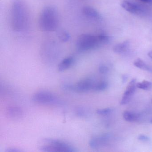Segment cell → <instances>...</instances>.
<instances>
[{
	"label": "cell",
	"instance_id": "obj_23",
	"mask_svg": "<svg viewBox=\"0 0 152 152\" xmlns=\"http://www.w3.org/2000/svg\"><path fill=\"white\" fill-rule=\"evenodd\" d=\"M138 139L139 140L143 141H148L150 140L149 137L145 135H140L138 137Z\"/></svg>",
	"mask_w": 152,
	"mask_h": 152
},
{
	"label": "cell",
	"instance_id": "obj_5",
	"mask_svg": "<svg viewBox=\"0 0 152 152\" xmlns=\"http://www.w3.org/2000/svg\"><path fill=\"white\" fill-rule=\"evenodd\" d=\"M33 101L41 104L58 105L61 104V99L53 93L49 91H42L35 92L33 95Z\"/></svg>",
	"mask_w": 152,
	"mask_h": 152
},
{
	"label": "cell",
	"instance_id": "obj_8",
	"mask_svg": "<svg viewBox=\"0 0 152 152\" xmlns=\"http://www.w3.org/2000/svg\"><path fill=\"white\" fill-rule=\"evenodd\" d=\"M136 88H137L136 80L135 79H132L129 83L124 93L121 100V105L126 104L129 103L136 91Z\"/></svg>",
	"mask_w": 152,
	"mask_h": 152
},
{
	"label": "cell",
	"instance_id": "obj_4",
	"mask_svg": "<svg viewBox=\"0 0 152 152\" xmlns=\"http://www.w3.org/2000/svg\"><path fill=\"white\" fill-rule=\"evenodd\" d=\"M101 45L97 36L91 34H82L78 38L76 48L80 52L93 49Z\"/></svg>",
	"mask_w": 152,
	"mask_h": 152
},
{
	"label": "cell",
	"instance_id": "obj_10",
	"mask_svg": "<svg viewBox=\"0 0 152 152\" xmlns=\"http://www.w3.org/2000/svg\"><path fill=\"white\" fill-rule=\"evenodd\" d=\"M8 117L13 120H18L22 118L23 115V112L22 108L19 107L10 106L7 110Z\"/></svg>",
	"mask_w": 152,
	"mask_h": 152
},
{
	"label": "cell",
	"instance_id": "obj_6",
	"mask_svg": "<svg viewBox=\"0 0 152 152\" xmlns=\"http://www.w3.org/2000/svg\"><path fill=\"white\" fill-rule=\"evenodd\" d=\"M96 82L92 78H88L83 79L75 84H64L63 88L66 90L77 92H86L90 91H94Z\"/></svg>",
	"mask_w": 152,
	"mask_h": 152
},
{
	"label": "cell",
	"instance_id": "obj_14",
	"mask_svg": "<svg viewBox=\"0 0 152 152\" xmlns=\"http://www.w3.org/2000/svg\"><path fill=\"white\" fill-rule=\"evenodd\" d=\"M138 117V115L137 114L129 111H125L123 113V117L124 120L130 122L137 121Z\"/></svg>",
	"mask_w": 152,
	"mask_h": 152
},
{
	"label": "cell",
	"instance_id": "obj_1",
	"mask_svg": "<svg viewBox=\"0 0 152 152\" xmlns=\"http://www.w3.org/2000/svg\"><path fill=\"white\" fill-rule=\"evenodd\" d=\"M10 19L12 28L15 31H23L27 28L29 22L28 10L23 0H13Z\"/></svg>",
	"mask_w": 152,
	"mask_h": 152
},
{
	"label": "cell",
	"instance_id": "obj_21",
	"mask_svg": "<svg viewBox=\"0 0 152 152\" xmlns=\"http://www.w3.org/2000/svg\"><path fill=\"white\" fill-rule=\"evenodd\" d=\"M59 39L64 42H66L70 39L71 36L66 31L61 32L59 35Z\"/></svg>",
	"mask_w": 152,
	"mask_h": 152
},
{
	"label": "cell",
	"instance_id": "obj_3",
	"mask_svg": "<svg viewBox=\"0 0 152 152\" xmlns=\"http://www.w3.org/2000/svg\"><path fill=\"white\" fill-rule=\"evenodd\" d=\"M39 149L43 152H75L76 148L69 143L59 140L46 138L39 142Z\"/></svg>",
	"mask_w": 152,
	"mask_h": 152
},
{
	"label": "cell",
	"instance_id": "obj_12",
	"mask_svg": "<svg viewBox=\"0 0 152 152\" xmlns=\"http://www.w3.org/2000/svg\"><path fill=\"white\" fill-rule=\"evenodd\" d=\"M75 63V59L72 57H68L63 59L58 64V69L59 72H63L72 66Z\"/></svg>",
	"mask_w": 152,
	"mask_h": 152
},
{
	"label": "cell",
	"instance_id": "obj_18",
	"mask_svg": "<svg viewBox=\"0 0 152 152\" xmlns=\"http://www.w3.org/2000/svg\"><path fill=\"white\" fill-rule=\"evenodd\" d=\"M75 114L77 116L82 117V118L86 117L87 115V114H88L85 108L83 107H79L76 108L75 109Z\"/></svg>",
	"mask_w": 152,
	"mask_h": 152
},
{
	"label": "cell",
	"instance_id": "obj_11",
	"mask_svg": "<svg viewBox=\"0 0 152 152\" xmlns=\"http://www.w3.org/2000/svg\"><path fill=\"white\" fill-rule=\"evenodd\" d=\"M83 12L86 16L96 20H100L101 16L98 12L90 7H85L83 8Z\"/></svg>",
	"mask_w": 152,
	"mask_h": 152
},
{
	"label": "cell",
	"instance_id": "obj_19",
	"mask_svg": "<svg viewBox=\"0 0 152 152\" xmlns=\"http://www.w3.org/2000/svg\"><path fill=\"white\" fill-rule=\"evenodd\" d=\"M98 37L101 44H106L109 42L110 40V37L106 34H99L98 35Z\"/></svg>",
	"mask_w": 152,
	"mask_h": 152
},
{
	"label": "cell",
	"instance_id": "obj_17",
	"mask_svg": "<svg viewBox=\"0 0 152 152\" xmlns=\"http://www.w3.org/2000/svg\"><path fill=\"white\" fill-rule=\"evenodd\" d=\"M152 86V83L148 81L144 80L142 82L137 83V87L141 89L148 90L151 88Z\"/></svg>",
	"mask_w": 152,
	"mask_h": 152
},
{
	"label": "cell",
	"instance_id": "obj_27",
	"mask_svg": "<svg viewBox=\"0 0 152 152\" xmlns=\"http://www.w3.org/2000/svg\"><path fill=\"white\" fill-rule=\"evenodd\" d=\"M125 75H124L123 76V82H124L125 81V80H126V79H127V77H126V76H125Z\"/></svg>",
	"mask_w": 152,
	"mask_h": 152
},
{
	"label": "cell",
	"instance_id": "obj_13",
	"mask_svg": "<svg viewBox=\"0 0 152 152\" xmlns=\"http://www.w3.org/2000/svg\"><path fill=\"white\" fill-rule=\"evenodd\" d=\"M130 43L128 41H125L121 43L116 44L114 47L113 51L116 54H122L126 52L129 48Z\"/></svg>",
	"mask_w": 152,
	"mask_h": 152
},
{
	"label": "cell",
	"instance_id": "obj_22",
	"mask_svg": "<svg viewBox=\"0 0 152 152\" xmlns=\"http://www.w3.org/2000/svg\"><path fill=\"white\" fill-rule=\"evenodd\" d=\"M99 71L100 73L104 74L107 73L108 72V68L105 65L102 64L99 66Z\"/></svg>",
	"mask_w": 152,
	"mask_h": 152
},
{
	"label": "cell",
	"instance_id": "obj_16",
	"mask_svg": "<svg viewBox=\"0 0 152 152\" xmlns=\"http://www.w3.org/2000/svg\"><path fill=\"white\" fill-rule=\"evenodd\" d=\"M108 87V83L104 81L98 82L96 83L94 88V91H103L106 89Z\"/></svg>",
	"mask_w": 152,
	"mask_h": 152
},
{
	"label": "cell",
	"instance_id": "obj_26",
	"mask_svg": "<svg viewBox=\"0 0 152 152\" xmlns=\"http://www.w3.org/2000/svg\"><path fill=\"white\" fill-rule=\"evenodd\" d=\"M148 55L149 57H150V58H152V50L149 51V52H148Z\"/></svg>",
	"mask_w": 152,
	"mask_h": 152
},
{
	"label": "cell",
	"instance_id": "obj_9",
	"mask_svg": "<svg viewBox=\"0 0 152 152\" xmlns=\"http://www.w3.org/2000/svg\"><path fill=\"white\" fill-rule=\"evenodd\" d=\"M110 137L108 134H103L95 136L90 140L89 145L93 149H98L107 144Z\"/></svg>",
	"mask_w": 152,
	"mask_h": 152
},
{
	"label": "cell",
	"instance_id": "obj_15",
	"mask_svg": "<svg viewBox=\"0 0 152 152\" xmlns=\"http://www.w3.org/2000/svg\"><path fill=\"white\" fill-rule=\"evenodd\" d=\"M134 65L139 69L145 71H150V68L143 60L141 59L138 58L136 59L134 62Z\"/></svg>",
	"mask_w": 152,
	"mask_h": 152
},
{
	"label": "cell",
	"instance_id": "obj_28",
	"mask_svg": "<svg viewBox=\"0 0 152 152\" xmlns=\"http://www.w3.org/2000/svg\"><path fill=\"white\" fill-rule=\"evenodd\" d=\"M150 122H151V123H152V119H151V121H150Z\"/></svg>",
	"mask_w": 152,
	"mask_h": 152
},
{
	"label": "cell",
	"instance_id": "obj_7",
	"mask_svg": "<svg viewBox=\"0 0 152 152\" xmlns=\"http://www.w3.org/2000/svg\"><path fill=\"white\" fill-rule=\"evenodd\" d=\"M121 6L126 11L133 15L144 16L147 13L145 7L133 1H124L122 2Z\"/></svg>",
	"mask_w": 152,
	"mask_h": 152
},
{
	"label": "cell",
	"instance_id": "obj_20",
	"mask_svg": "<svg viewBox=\"0 0 152 152\" xmlns=\"http://www.w3.org/2000/svg\"><path fill=\"white\" fill-rule=\"evenodd\" d=\"M112 109L110 108H103V109H99L96 111L98 114L100 115H107L110 114L112 112Z\"/></svg>",
	"mask_w": 152,
	"mask_h": 152
},
{
	"label": "cell",
	"instance_id": "obj_25",
	"mask_svg": "<svg viewBox=\"0 0 152 152\" xmlns=\"http://www.w3.org/2000/svg\"><path fill=\"white\" fill-rule=\"evenodd\" d=\"M140 1L148 4H152V0H140Z\"/></svg>",
	"mask_w": 152,
	"mask_h": 152
},
{
	"label": "cell",
	"instance_id": "obj_2",
	"mask_svg": "<svg viewBox=\"0 0 152 152\" xmlns=\"http://www.w3.org/2000/svg\"><path fill=\"white\" fill-rule=\"evenodd\" d=\"M59 24V16L56 8L49 6L42 9L39 20V26L43 32H53L56 30Z\"/></svg>",
	"mask_w": 152,
	"mask_h": 152
},
{
	"label": "cell",
	"instance_id": "obj_24",
	"mask_svg": "<svg viewBox=\"0 0 152 152\" xmlns=\"http://www.w3.org/2000/svg\"><path fill=\"white\" fill-rule=\"evenodd\" d=\"M21 150L18 148H8L6 150V152H21Z\"/></svg>",
	"mask_w": 152,
	"mask_h": 152
}]
</instances>
